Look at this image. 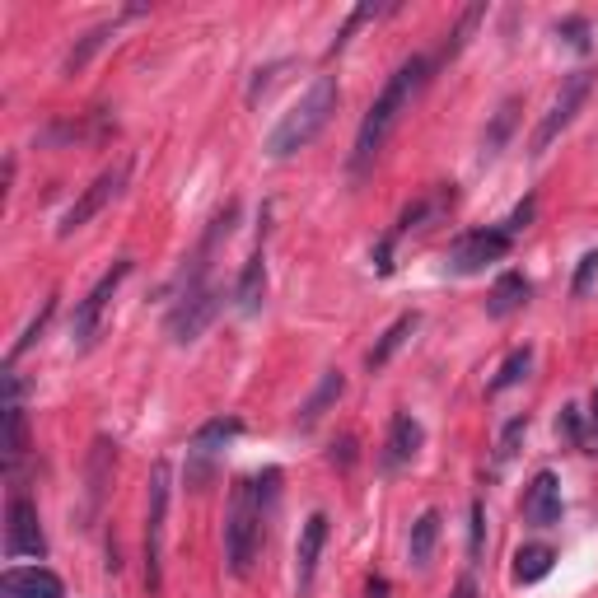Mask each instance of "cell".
<instances>
[{
	"label": "cell",
	"instance_id": "obj_25",
	"mask_svg": "<svg viewBox=\"0 0 598 598\" xmlns=\"http://www.w3.org/2000/svg\"><path fill=\"white\" fill-rule=\"evenodd\" d=\"M435 542H440V510H426L421 519L412 524V542H407V552H412V566L426 570L430 556H435Z\"/></svg>",
	"mask_w": 598,
	"mask_h": 598
},
{
	"label": "cell",
	"instance_id": "obj_16",
	"mask_svg": "<svg viewBox=\"0 0 598 598\" xmlns=\"http://www.w3.org/2000/svg\"><path fill=\"white\" fill-rule=\"evenodd\" d=\"M421 444H426V430L416 421L412 412H398L393 416V426H388V444H384V468H402V463H412L421 454Z\"/></svg>",
	"mask_w": 598,
	"mask_h": 598
},
{
	"label": "cell",
	"instance_id": "obj_12",
	"mask_svg": "<svg viewBox=\"0 0 598 598\" xmlns=\"http://www.w3.org/2000/svg\"><path fill=\"white\" fill-rule=\"evenodd\" d=\"M328 547V514L314 510L299 528V542H295V580H299V594L314 589V575H318V556Z\"/></svg>",
	"mask_w": 598,
	"mask_h": 598
},
{
	"label": "cell",
	"instance_id": "obj_37",
	"mask_svg": "<svg viewBox=\"0 0 598 598\" xmlns=\"http://www.w3.org/2000/svg\"><path fill=\"white\" fill-rule=\"evenodd\" d=\"M580 430H584L580 407H566V412H561V421H556V435H566V440H580Z\"/></svg>",
	"mask_w": 598,
	"mask_h": 598
},
{
	"label": "cell",
	"instance_id": "obj_17",
	"mask_svg": "<svg viewBox=\"0 0 598 598\" xmlns=\"http://www.w3.org/2000/svg\"><path fill=\"white\" fill-rule=\"evenodd\" d=\"M262 299H267V257H262V248H257V253L243 262V271H239V285H234V304H239L243 318H253L257 309H262Z\"/></svg>",
	"mask_w": 598,
	"mask_h": 598
},
{
	"label": "cell",
	"instance_id": "obj_41",
	"mask_svg": "<svg viewBox=\"0 0 598 598\" xmlns=\"http://www.w3.org/2000/svg\"><path fill=\"white\" fill-rule=\"evenodd\" d=\"M589 416H594V421H598V393H594V412H589Z\"/></svg>",
	"mask_w": 598,
	"mask_h": 598
},
{
	"label": "cell",
	"instance_id": "obj_7",
	"mask_svg": "<svg viewBox=\"0 0 598 598\" xmlns=\"http://www.w3.org/2000/svg\"><path fill=\"white\" fill-rule=\"evenodd\" d=\"M589 89H594V71H570L566 80H561V89H556L552 108H547V117L538 122L533 141H528V150H533V155H547V150H552V141L570 127V122H575V113L584 108Z\"/></svg>",
	"mask_w": 598,
	"mask_h": 598
},
{
	"label": "cell",
	"instance_id": "obj_29",
	"mask_svg": "<svg viewBox=\"0 0 598 598\" xmlns=\"http://www.w3.org/2000/svg\"><path fill=\"white\" fill-rule=\"evenodd\" d=\"M52 314H57V295H47V299H43V309L33 314V323H29V328H24V337H19V342L10 346V365H15V360L24 356V351H29V346L38 342V337H43V332H47V323H52Z\"/></svg>",
	"mask_w": 598,
	"mask_h": 598
},
{
	"label": "cell",
	"instance_id": "obj_6",
	"mask_svg": "<svg viewBox=\"0 0 598 598\" xmlns=\"http://www.w3.org/2000/svg\"><path fill=\"white\" fill-rule=\"evenodd\" d=\"M131 276V257H117L113 267L99 276V285L89 290L80 304H75V318H71V342L80 346V351H89V346L99 342V328H103V314H108V304H113V295L122 290V281Z\"/></svg>",
	"mask_w": 598,
	"mask_h": 598
},
{
	"label": "cell",
	"instance_id": "obj_19",
	"mask_svg": "<svg viewBox=\"0 0 598 598\" xmlns=\"http://www.w3.org/2000/svg\"><path fill=\"white\" fill-rule=\"evenodd\" d=\"M5 472L15 477L24 454H29V416H24V402H5Z\"/></svg>",
	"mask_w": 598,
	"mask_h": 598
},
{
	"label": "cell",
	"instance_id": "obj_38",
	"mask_svg": "<svg viewBox=\"0 0 598 598\" xmlns=\"http://www.w3.org/2000/svg\"><path fill=\"white\" fill-rule=\"evenodd\" d=\"M533 211H538V201L528 197L524 206H514V215L505 220V234H519V229H528V220H533Z\"/></svg>",
	"mask_w": 598,
	"mask_h": 598
},
{
	"label": "cell",
	"instance_id": "obj_3",
	"mask_svg": "<svg viewBox=\"0 0 598 598\" xmlns=\"http://www.w3.org/2000/svg\"><path fill=\"white\" fill-rule=\"evenodd\" d=\"M337 103H342V89H337V80L332 75H318L314 85L299 94V103L290 108V113L271 127L267 136V155L271 159H290L299 155V150H309V145L328 131L332 113H337Z\"/></svg>",
	"mask_w": 598,
	"mask_h": 598
},
{
	"label": "cell",
	"instance_id": "obj_32",
	"mask_svg": "<svg viewBox=\"0 0 598 598\" xmlns=\"http://www.w3.org/2000/svg\"><path fill=\"white\" fill-rule=\"evenodd\" d=\"M482 547H486V505L472 500V510H468V561L472 566L482 561Z\"/></svg>",
	"mask_w": 598,
	"mask_h": 598
},
{
	"label": "cell",
	"instance_id": "obj_9",
	"mask_svg": "<svg viewBox=\"0 0 598 598\" xmlns=\"http://www.w3.org/2000/svg\"><path fill=\"white\" fill-rule=\"evenodd\" d=\"M514 234L505 229H468V234H458L449 243V257H444V267L454 271V276H477L486 271V262H500V257L510 253Z\"/></svg>",
	"mask_w": 598,
	"mask_h": 598
},
{
	"label": "cell",
	"instance_id": "obj_27",
	"mask_svg": "<svg viewBox=\"0 0 598 598\" xmlns=\"http://www.w3.org/2000/svg\"><path fill=\"white\" fill-rule=\"evenodd\" d=\"M108 468H113V444L108 440H99L94 444V454H89V514L99 510V500H103V491H108Z\"/></svg>",
	"mask_w": 598,
	"mask_h": 598
},
{
	"label": "cell",
	"instance_id": "obj_20",
	"mask_svg": "<svg viewBox=\"0 0 598 598\" xmlns=\"http://www.w3.org/2000/svg\"><path fill=\"white\" fill-rule=\"evenodd\" d=\"M346 393V374L342 370H323V379H318V388H314V398L304 402V407H299V430H309L314 426V421H323V412H328L332 402L342 398Z\"/></svg>",
	"mask_w": 598,
	"mask_h": 598
},
{
	"label": "cell",
	"instance_id": "obj_14",
	"mask_svg": "<svg viewBox=\"0 0 598 598\" xmlns=\"http://www.w3.org/2000/svg\"><path fill=\"white\" fill-rule=\"evenodd\" d=\"M0 598H66V584L47 566H10L0 575Z\"/></svg>",
	"mask_w": 598,
	"mask_h": 598
},
{
	"label": "cell",
	"instance_id": "obj_4",
	"mask_svg": "<svg viewBox=\"0 0 598 598\" xmlns=\"http://www.w3.org/2000/svg\"><path fill=\"white\" fill-rule=\"evenodd\" d=\"M169 496H173V468L159 458L150 468V496H145V589H164V528H169Z\"/></svg>",
	"mask_w": 598,
	"mask_h": 598
},
{
	"label": "cell",
	"instance_id": "obj_35",
	"mask_svg": "<svg viewBox=\"0 0 598 598\" xmlns=\"http://www.w3.org/2000/svg\"><path fill=\"white\" fill-rule=\"evenodd\" d=\"M594 281H598V253H584V257H580V271H575V281H570V295L584 299Z\"/></svg>",
	"mask_w": 598,
	"mask_h": 598
},
{
	"label": "cell",
	"instance_id": "obj_24",
	"mask_svg": "<svg viewBox=\"0 0 598 598\" xmlns=\"http://www.w3.org/2000/svg\"><path fill=\"white\" fill-rule=\"evenodd\" d=\"M113 33H117V24H94V29H89L85 38L71 47V52H66V66H61V71H66V75H80L89 61H94L103 47H108V38H113Z\"/></svg>",
	"mask_w": 598,
	"mask_h": 598
},
{
	"label": "cell",
	"instance_id": "obj_10",
	"mask_svg": "<svg viewBox=\"0 0 598 598\" xmlns=\"http://www.w3.org/2000/svg\"><path fill=\"white\" fill-rule=\"evenodd\" d=\"M5 556L19 561V556H47V533H43V519H38V505H33L24 491L10 496L5 505Z\"/></svg>",
	"mask_w": 598,
	"mask_h": 598
},
{
	"label": "cell",
	"instance_id": "obj_15",
	"mask_svg": "<svg viewBox=\"0 0 598 598\" xmlns=\"http://www.w3.org/2000/svg\"><path fill=\"white\" fill-rule=\"evenodd\" d=\"M454 206V187H435V192H426V197H416L412 206H402V215H398V225L388 229V239L398 243V239H407L412 229H426L430 220H440L444 211Z\"/></svg>",
	"mask_w": 598,
	"mask_h": 598
},
{
	"label": "cell",
	"instance_id": "obj_31",
	"mask_svg": "<svg viewBox=\"0 0 598 598\" xmlns=\"http://www.w3.org/2000/svg\"><path fill=\"white\" fill-rule=\"evenodd\" d=\"M528 435V416H514V421H505L500 426V440H496V468H505L514 454H519V444H524Z\"/></svg>",
	"mask_w": 598,
	"mask_h": 598
},
{
	"label": "cell",
	"instance_id": "obj_36",
	"mask_svg": "<svg viewBox=\"0 0 598 598\" xmlns=\"http://www.w3.org/2000/svg\"><path fill=\"white\" fill-rule=\"evenodd\" d=\"M281 71H285V61H271L267 71H257V80L248 85V103H253V108H257V99H262V94L276 85V75H281Z\"/></svg>",
	"mask_w": 598,
	"mask_h": 598
},
{
	"label": "cell",
	"instance_id": "obj_26",
	"mask_svg": "<svg viewBox=\"0 0 598 598\" xmlns=\"http://www.w3.org/2000/svg\"><path fill=\"white\" fill-rule=\"evenodd\" d=\"M528 370H533V346H519V351H510V356H505V365H500V370H496V379L486 384V393L496 398V393H505V388L524 384V379H528Z\"/></svg>",
	"mask_w": 598,
	"mask_h": 598
},
{
	"label": "cell",
	"instance_id": "obj_1",
	"mask_svg": "<svg viewBox=\"0 0 598 598\" xmlns=\"http://www.w3.org/2000/svg\"><path fill=\"white\" fill-rule=\"evenodd\" d=\"M276 486H281V472L267 468L262 477H239L234 491H229L225 505V566L229 575H248L267 542V519L271 505H276Z\"/></svg>",
	"mask_w": 598,
	"mask_h": 598
},
{
	"label": "cell",
	"instance_id": "obj_40",
	"mask_svg": "<svg viewBox=\"0 0 598 598\" xmlns=\"http://www.w3.org/2000/svg\"><path fill=\"white\" fill-rule=\"evenodd\" d=\"M365 594H370V598H388V580H384V575H374V580H370V589H365Z\"/></svg>",
	"mask_w": 598,
	"mask_h": 598
},
{
	"label": "cell",
	"instance_id": "obj_21",
	"mask_svg": "<svg viewBox=\"0 0 598 598\" xmlns=\"http://www.w3.org/2000/svg\"><path fill=\"white\" fill-rule=\"evenodd\" d=\"M243 435V421L239 416H211V421H201L197 430H192V454H215V449H225L229 440H239Z\"/></svg>",
	"mask_w": 598,
	"mask_h": 598
},
{
	"label": "cell",
	"instance_id": "obj_34",
	"mask_svg": "<svg viewBox=\"0 0 598 598\" xmlns=\"http://www.w3.org/2000/svg\"><path fill=\"white\" fill-rule=\"evenodd\" d=\"M556 38H566V47H575V52H589V19L584 15H570L556 24Z\"/></svg>",
	"mask_w": 598,
	"mask_h": 598
},
{
	"label": "cell",
	"instance_id": "obj_39",
	"mask_svg": "<svg viewBox=\"0 0 598 598\" xmlns=\"http://www.w3.org/2000/svg\"><path fill=\"white\" fill-rule=\"evenodd\" d=\"M332 463H342V468H351V463H356V440H351V435H346L342 444H332Z\"/></svg>",
	"mask_w": 598,
	"mask_h": 598
},
{
	"label": "cell",
	"instance_id": "obj_30",
	"mask_svg": "<svg viewBox=\"0 0 598 598\" xmlns=\"http://www.w3.org/2000/svg\"><path fill=\"white\" fill-rule=\"evenodd\" d=\"M514 117H519V99H505V103H500V113H496V122H491V131H486V159L500 155L505 136L514 131Z\"/></svg>",
	"mask_w": 598,
	"mask_h": 598
},
{
	"label": "cell",
	"instance_id": "obj_2",
	"mask_svg": "<svg viewBox=\"0 0 598 598\" xmlns=\"http://www.w3.org/2000/svg\"><path fill=\"white\" fill-rule=\"evenodd\" d=\"M430 71H435L430 57H407L398 71L388 75V85L379 89V99L370 103V113H365V122H360V131H356V150H351V173H356V178L379 159L388 136L398 131L402 113H412L416 94L430 85Z\"/></svg>",
	"mask_w": 598,
	"mask_h": 598
},
{
	"label": "cell",
	"instance_id": "obj_18",
	"mask_svg": "<svg viewBox=\"0 0 598 598\" xmlns=\"http://www.w3.org/2000/svg\"><path fill=\"white\" fill-rule=\"evenodd\" d=\"M528 295H533V285L519 276V271H505L496 285H491V299H486V314L491 318H510V314H519L528 304Z\"/></svg>",
	"mask_w": 598,
	"mask_h": 598
},
{
	"label": "cell",
	"instance_id": "obj_5",
	"mask_svg": "<svg viewBox=\"0 0 598 598\" xmlns=\"http://www.w3.org/2000/svg\"><path fill=\"white\" fill-rule=\"evenodd\" d=\"M131 164H136V159H131V155H117L113 164H108V169H103L99 178H94V183H89L85 192L75 197V206H71V211H66V215H61V225H57V234H61V239H71L75 229H85L89 220H94V215H99L103 206H108V201H117V197H122V192H127Z\"/></svg>",
	"mask_w": 598,
	"mask_h": 598
},
{
	"label": "cell",
	"instance_id": "obj_28",
	"mask_svg": "<svg viewBox=\"0 0 598 598\" xmlns=\"http://www.w3.org/2000/svg\"><path fill=\"white\" fill-rule=\"evenodd\" d=\"M486 19V5L477 0V5H468L463 15H458V24H454V33H449V43H444V52H440V61H454L463 47H468V38L477 33V24Z\"/></svg>",
	"mask_w": 598,
	"mask_h": 598
},
{
	"label": "cell",
	"instance_id": "obj_33",
	"mask_svg": "<svg viewBox=\"0 0 598 598\" xmlns=\"http://www.w3.org/2000/svg\"><path fill=\"white\" fill-rule=\"evenodd\" d=\"M374 15H379V5H356V10H351V15H346V24H342V29H337V38H332L328 57H337V52H342L346 43H351V33H356L360 24H370Z\"/></svg>",
	"mask_w": 598,
	"mask_h": 598
},
{
	"label": "cell",
	"instance_id": "obj_13",
	"mask_svg": "<svg viewBox=\"0 0 598 598\" xmlns=\"http://www.w3.org/2000/svg\"><path fill=\"white\" fill-rule=\"evenodd\" d=\"M524 524L552 528L561 524V477L552 468H542L533 482L524 486Z\"/></svg>",
	"mask_w": 598,
	"mask_h": 598
},
{
	"label": "cell",
	"instance_id": "obj_22",
	"mask_svg": "<svg viewBox=\"0 0 598 598\" xmlns=\"http://www.w3.org/2000/svg\"><path fill=\"white\" fill-rule=\"evenodd\" d=\"M416 328H421V314H402L398 323H393V328H388L384 337L374 342V351L365 356V365H370V370H384L388 360H393V356L402 351V346L412 342V332H416Z\"/></svg>",
	"mask_w": 598,
	"mask_h": 598
},
{
	"label": "cell",
	"instance_id": "obj_11",
	"mask_svg": "<svg viewBox=\"0 0 598 598\" xmlns=\"http://www.w3.org/2000/svg\"><path fill=\"white\" fill-rule=\"evenodd\" d=\"M234 225H239V201H229L225 211H220L211 225H206V234H201V243H197V253L187 257L183 276H178V295H192V290H201V285H211V281H206V271H211L215 253H220V243L234 234Z\"/></svg>",
	"mask_w": 598,
	"mask_h": 598
},
{
	"label": "cell",
	"instance_id": "obj_8",
	"mask_svg": "<svg viewBox=\"0 0 598 598\" xmlns=\"http://www.w3.org/2000/svg\"><path fill=\"white\" fill-rule=\"evenodd\" d=\"M220 304H225V290H220V285H201V290H192V295H178V304H173L169 318H164L169 342L173 346H192L201 332L215 323Z\"/></svg>",
	"mask_w": 598,
	"mask_h": 598
},
{
	"label": "cell",
	"instance_id": "obj_23",
	"mask_svg": "<svg viewBox=\"0 0 598 598\" xmlns=\"http://www.w3.org/2000/svg\"><path fill=\"white\" fill-rule=\"evenodd\" d=\"M552 566H556V552H552V547H542V542H528V547H519V552H514V580H519V584L547 580V575H552Z\"/></svg>",
	"mask_w": 598,
	"mask_h": 598
}]
</instances>
